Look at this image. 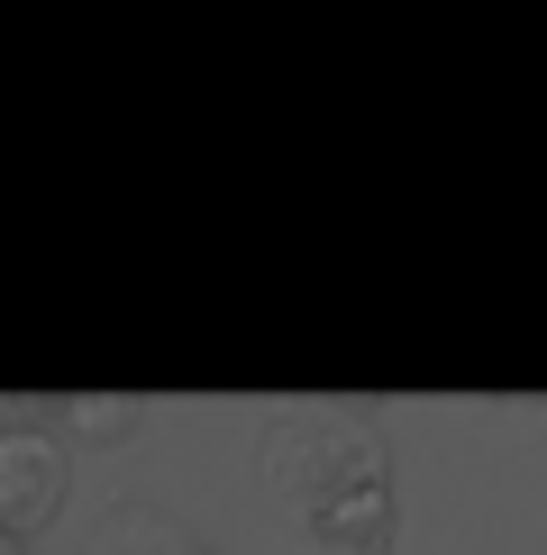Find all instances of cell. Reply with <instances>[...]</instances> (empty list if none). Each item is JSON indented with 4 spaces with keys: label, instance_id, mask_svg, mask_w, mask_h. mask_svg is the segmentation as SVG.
Returning a JSON list of instances; mask_svg holds the SVG:
<instances>
[{
    "label": "cell",
    "instance_id": "obj_2",
    "mask_svg": "<svg viewBox=\"0 0 547 555\" xmlns=\"http://www.w3.org/2000/svg\"><path fill=\"white\" fill-rule=\"evenodd\" d=\"M64 501H74V455H64V437L37 428V420H0V538L28 546L37 528L64 519Z\"/></svg>",
    "mask_w": 547,
    "mask_h": 555
},
{
    "label": "cell",
    "instance_id": "obj_7",
    "mask_svg": "<svg viewBox=\"0 0 547 555\" xmlns=\"http://www.w3.org/2000/svg\"><path fill=\"white\" fill-rule=\"evenodd\" d=\"M0 420H10V410H0Z\"/></svg>",
    "mask_w": 547,
    "mask_h": 555
},
{
    "label": "cell",
    "instance_id": "obj_3",
    "mask_svg": "<svg viewBox=\"0 0 547 555\" xmlns=\"http://www.w3.org/2000/svg\"><path fill=\"white\" fill-rule=\"evenodd\" d=\"M302 538H310L319 555H393V538H402V492H393V482L338 492V501H319V511H302Z\"/></svg>",
    "mask_w": 547,
    "mask_h": 555
},
{
    "label": "cell",
    "instance_id": "obj_5",
    "mask_svg": "<svg viewBox=\"0 0 547 555\" xmlns=\"http://www.w3.org/2000/svg\"><path fill=\"white\" fill-rule=\"evenodd\" d=\"M0 555H28V546H18V538H0Z\"/></svg>",
    "mask_w": 547,
    "mask_h": 555
},
{
    "label": "cell",
    "instance_id": "obj_1",
    "mask_svg": "<svg viewBox=\"0 0 547 555\" xmlns=\"http://www.w3.org/2000/svg\"><path fill=\"white\" fill-rule=\"evenodd\" d=\"M256 465H265V492L302 519V511H319V501H338V492L393 482V447H383V428L356 420V410H283V420L265 428Z\"/></svg>",
    "mask_w": 547,
    "mask_h": 555
},
{
    "label": "cell",
    "instance_id": "obj_4",
    "mask_svg": "<svg viewBox=\"0 0 547 555\" xmlns=\"http://www.w3.org/2000/svg\"><path fill=\"white\" fill-rule=\"evenodd\" d=\"M64 428H74V437H91V447H119V437H137V401L82 391V401H64Z\"/></svg>",
    "mask_w": 547,
    "mask_h": 555
},
{
    "label": "cell",
    "instance_id": "obj_6",
    "mask_svg": "<svg viewBox=\"0 0 547 555\" xmlns=\"http://www.w3.org/2000/svg\"><path fill=\"white\" fill-rule=\"evenodd\" d=\"M174 555H201V546H174Z\"/></svg>",
    "mask_w": 547,
    "mask_h": 555
}]
</instances>
